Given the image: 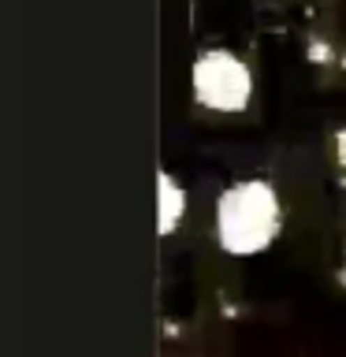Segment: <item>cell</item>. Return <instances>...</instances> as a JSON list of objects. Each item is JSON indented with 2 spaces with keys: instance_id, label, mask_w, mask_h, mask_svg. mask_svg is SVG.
<instances>
[{
  "instance_id": "277c9868",
  "label": "cell",
  "mask_w": 346,
  "mask_h": 357,
  "mask_svg": "<svg viewBox=\"0 0 346 357\" xmlns=\"http://www.w3.org/2000/svg\"><path fill=\"white\" fill-rule=\"evenodd\" d=\"M306 56H309V63H331V60H335V49H331L328 41L313 38V41L306 45Z\"/></svg>"
},
{
  "instance_id": "7a4b0ae2",
  "label": "cell",
  "mask_w": 346,
  "mask_h": 357,
  "mask_svg": "<svg viewBox=\"0 0 346 357\" xmlns=\"http://www.w3.org/2000/svg\"><path fill=\"white\" fill-rule=\"evenodd\" d=\"M190 89L205 112L242 116L253 105V67L231 49H201L190 67Z\"/></svg>"
},
{
  "instance_id": "3957f363",
  "label": "cell",
  "mask_w": 346,
  "mask_h": 357,
  "mask_svg": "<svg viewBox=\"0 0 346 357\" xmlns=\"http://www.w3.org/2000/svg\"><path fill=\"white\" fill-rule=\"evenodd\" d=\"M186 208H190L186 186L179 183L172 172L160 167V172H156V234H160V238L175 234L186 220Z\"/></svg>"
},
{
  "instance_id": "6da1fadb",
  "label": "cell",
  "mask_w": 346,
  "mask_h": 357,
  "mask_svg": "<svg viewBox=\"0 0 346 357\" xmlns=\"http://www.w3.org/2000/svg\"><path fill=\"white\" fill-rule=\"evenodd\" d=\"M216 245L227 257H257L272 250L283 231V201L268 178H239L216 197Z\"/></svg>"
},
{
  "instance_id": "8992f818",
  "label": "cell",
  "mask_w": 346,
  "mask_h": 357,
  "mask_svg": "<svg viewBox=\"0 0 346 357\" xmlns=\"http://www.w3.org/2000/svg\"><path fill=\"white\" fill-rule=\"evenodd\" d=\"M339 283H343V287H346V264H343V268H339Z\"/></svg>"
},
{
  "instance_id": "5b68a950",
  "label": "cell",
  "mask_w": 346,
  "mask_h": 357,
  "mask_svg": "<svg viewBox=\"0 0 346 357\" xmlns=\"http://www.w3.org/2000/svg\"><path fill=\"white\" fill-rule=\"evenodd\" d=\"M335 164L346 167V130H335Z\"/></svg>"
}]
</instances>
